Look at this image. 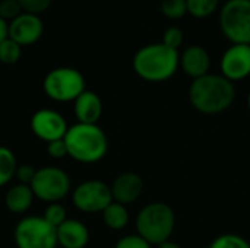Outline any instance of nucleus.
<instances>
[{
	"instance_id": "obj_1",
	"label": "nucleus",
	"mask_w": 250,
	"mask_h": 248,
	"mask_svg": "<svg viewBox=\"0 0 250 248\" xmlns=\"http://www.w3.org/2000/svg\"><path fill=\"white\" fill-rule=\"evenodd\" d=\"M236 98L234 83L223 75H205L193 79L189 88V101L192 107L207 115L224 113L231 107Z\"/></svg>"
},
{
	"instance_id": "obj_2",
	"label": "nucleus",
	"mask_w": 250,
	"mask_h": 248,
	"mask_svg": "<svg viewBox=\"0 0 250 248\" xmlns=\"http://www.w3.org/2000/svg\"><path fill=\"white\" fill-rule=\"evenodd\" d=\"M132 64L141 79L146 82H164L176 75L180 66V54L163 42L148 44L136 51Z\"/></svg>"
},
{
	"instance_id": "obj_3",
	"label": "nucleus",
	"mask_w": 250,
	"mask_h": 248,
	"mask_svg": "<svg viewBox=\"0 0 250 248\" xmlns=\"http://www.w3.org/2000/svg\"><path fill=\"white\" fill-rule=\"evenodd\" d=\"M67 155L82 164L101 161L108 151L107 134L98 124L76 123L67 129L64 136Z\"/></svg>"
},
{
	"instance_id": "obj_4",
	"label": "nucleus",
	"mask_w": 250,
	"mask_h": 248,
	"mask_svg": "<svg viewBox=\"0 0 250 248\" xmlns=\"http://www.w3.org/2000/svg\"><path fill=\"white\" fill-rule=\"evenodd\" d=\"M176 227V213L164 202L144 206L136 216V232L151 246H160L170 240Z\"/></svg>"
},
{
	"instance_id": "obj_5",
	"label": "nucleus",
	"mask_w": 250,
	"mask_h": 248,
	"mask_svg": "<svg viewBox=\"0 0 250 248\" xmlns=\"http://www.w3.org/2000/svg\"><path fill=\"white\" fill-rule=\"evenodd\" d=\"M42 88L50 99L69 102L85 91V77L73 67H57L45 75Z\"/></svg>"
},
{
	"instance_id": "obj_6",
	"label": "nucleus",
	"mask_w": 250,
	"mask_h": 248,
	"mask_svg": "<svg viewBox=\"0 0 250 248\" xmlns=\"http://www.w3.org/2000/svg\"><path fill=\"white\" fill-rule=\"evenodd\" d=\"M220 28L233 44H250V0H227L220 12Z\"/></svg>"
},
{
	"instance_id": "obj_7",
	"label": "nucleus",
	"mask_w": 250,
	"mask_h": 248,
	"mask_svg": "<svg viewBox=\"0 0 250 248\" xmlns=\"http://www.w3.org/2000/svg\"><path fill=\"white\" fill-rule=\"evenodd\" d=\"M18 248H56L57 229L42 216H26L15 228Z\"/></svg>"
},
{
	"instance_id": "obj_8",
	"label": "nucleus",
	"mask_w": 250,
	"mask_h": 248,
	"mask_svg": "<svg viewBox=\"0 0 250 248\" xmlns=\"http://www.w3.org/2000/svg\"><path fill=\"white\" fill-rule=\"evenodd\" d=\"M31 189L37 199L45 203H60L70 191V178L60 168H40L35 172Z\"/></svg>"
},
{
	"instance_id": "obj_9",
	"label": "nucleus",
	"mask_w": 250,
	"mask_h": 248,
	"mask_svg": "<svg viewBox=\"0 0 250 248\" xmlns=\"http://www.w3.org/2000/svg\"><path fill=\"white\" fill-rule=\"evenodd\" d=\"M72 202L83 213H103L113 202L110 186L100 180H88L81 183L72 193Z\"/></svg>"
},
{
	"instance_id": "obj_10",
	"label": "nucleus",
	"mask_w": 250,
	"mask_h": 248,
	"mask_svg": "<svg viewBox=\"0 0 250 248\" xmlns=\"http://www.w3.org/2000/svg\"><path fill=\"white\" fill-rule=\"evenodd\" d=\"M67 129L69 127H67L64 117L54 110H47V108L38 110L31 117L32 133L38 139H41L47 143L64 139Z\"/></svg>"
},
{
	"instance_id": "obj_11",
	"label": "nucleus",
	"mask_w": 250,
	"mask_h": 248,
	"mask_svg": "<svg viewBox=\"0 0 250 248\" xmlns=\"http://www.w3.org/2000/svg\"><path fill=\"white\" fill-rule=\"evenodd\" d=\"M221 75L230 82L243 80L250 76V44H231L220 61Z\"/></svg>"
},
{
	"instance_id": "obj_12",
	"label": "nucleus",
	"mask_w": 250,
	"mask_h": 248,
	"mask_svg": "<svg viewBox=\"0 0 250 248\" xmlns=\"http://www.w3.org/2000/svg\"><path fill=\"white\" fill-rule=\"evenodd\" d=\"M44 31V23L38 15L22 12L18 18L9 22V38L21 47L35 44Z\"/></svg>"
},
{
	"instance_id": "obj_13",
	"label": "nucleus",
	"mask_w": 250,
	"mask_h": 248,
	"mask_svg": "<svg viewBox=\"0 0 250 248\" xmlns=\"http://www.w3.org/2000/svg\"><path fill=\"white\" fill-rule=\"evenodd\" d=\"M113 202L120 205H132L135 203L144 191V180L136 172H123L120 174L111 184Z\"/></svg>"
},
{
	"instance_id": "obj_14",
	"label": "nucleus",
	"mask_w": 250,
	"mask_h": 248,
	"mask_svg": "<svg viewBox=\"0 0 250 248\" xmlns=\"http://www.w3.org/2000/svg\"><path fill=\"white\" fill-rule=\"evenodd\" d=\"M180 67L192 79L202 77L211 67L209 53L201 45H190L180 54Z\"/></svg>"
},
{
	"instance_id": "obj_15",
	"label": "nucleus",
	"mask_w": 250,
	"mask_h": 248,
	"mask_svg": "<svg viewBox=\"0 0 250 248\" xmlns=\"http://www.w3.org/2000/svg\"><path fill=\"white\" fill-rule=\"evenodd\" d=\"M89 243V231L78 219H66L57 228V244L63 248H85Z\"/></svg>"
},
{
	"instance_id": "obj_16",
	"label": "nucleus",
	"mask_w": 250,
	"mask_h": 248,
	"mask_svg": "<svg viewBox=\"0 0 250 248\" xmlns=\"http://www.w3.org/2000/svg\"><path fill=\"white\" fill-rule=\"evenodd\" d=\"M75 117L78 123L83 124H97L103 114V101L92 91H83L75 99Z\"/></svg>"
},
{
	"instance_id": "obj_17",
	"label": "nucleus",
	"mask_w": 250,
	"mask_h": 248,
	"mask_svg": "<svg viewBox=\"0 0 250 248\" xmlns=\"http://www.w3.org/2000/svg\"><path fill=\"white\" fill-rule=\"evenodd\" d=\"M34 197L35 196L32 193L31 186L19 183V184L10 187L6 191L4 205H6L7 210H10L12 213L21 215V213H25L31 208V205L34 202Z\"/></svg>"
},
{
	"instance_id": "obj_18",
	"label": "nucleus",
	"mask_w": 250,
	"mask_h": 248,
	"mask_svg": "<svg viewBox=\"0 0 250 248\" xmlns=\"http://www.w3.org/2000/svg\"><path fill=\"white\" fill-rule=\"evenodd\" d=\"M103 221L107 228L113 231L125 229L129 224V212L125 205H120L117 202H111L104 210H103Z\"/></svg>"
},
{
	"instance_id": "obj_19",
	"label": "nucleus",
	"mask_w": 250,
	"mask_h": 248,
	"mask_svg": "<svg viewBox=\"0 0 250 248\" xmlns=\"http://www.w3.org/2000/svg\"><path fill=\"white\" fill-rule=\"evenodd\" d=\"M18 162L15 153L6 148L0 146V187L6 186L16 174Z\"/></svg>"
},
{
	"instance_id": "obj_20",
	"label": "nucleus",
	"mask_w": 250,
	"mask_h": 248,
	"mask_svg": "<svg viewBox=\"0 0 250 248\" xmlns=\"http://www.w3.org/2000/svg\"><path fill=\"white\" fill-rule=\"evenodd\" d=\"M22 56V47L15 42L12 38H6L0 42V63L3 64H15L19 61Z\"/></svg>"
},
{
	"instance_id": "obj_21",
	"label": "nucleus",
	"mask_w": 250,
	"mask_h": 248,
	"mask_svg": "<svg viewBox=\"0 0 250 248\" xmlns=\"http://www.w3.org/2000/svg\"><path fill=\"white\" fill-rule=\"evenodd\" d=\"M218 3L220 0H186L188 13L195 18H207L217 10Z\"/></svg>"
},
{
	"instance_id": "obj_22",
	"label": "nucleus",
	"mask_w": 250,
	"mask_h": 248,
	"mask_svg": "<svg viewBox=\"0 0 250 248\" xmlns=\"http://www.w3.org/2000/svg\"><path fill=\"white\" fill-rule=\"evenodd\" d=\"M209 248H250V244L242 235L221 234L211 243Z\"/></svg>"
},
{
	"instance_id": "obj_23",
	"label": "nucleus",
	"mask_w": 250,
	"mask_h": 248,
	"mask_svg": "<svg viewBox=\"0 0 250 248\" xmlns=\"http://www.w3.org/2000/svg\"><path fill=\"white\" fill-rule=\"evenodd\" d=\"M42 218L51 227H54L57 229L67 219V215H66V209H64L63 205H60V203H48V206L45 208V210L42 213Z\"/></svg>"
},
{
	"instance_id": "obj_24",
	"label": "nucleus",
	"mask_w": 250,
	"mask_h": 248,
	"mask_svg": "<svg viewBox=\"0 0 250 248\" xmlns=\"http://www.w3.org/2000/svg\"><path fill=\"white\" fill-rule=\"evenodd\" d=\"M161 12L170 19H180L188 13L186 0H163Z\"/></svg>"
},
{
	"instance_id": "obj_25",
	"label": "nucleus",
	"mask_w": 250,
	"mask_h": 248,
	"mask_svg": "<svg viewBox=\"0 0 250 248\" xmlns=\"http://www.w3.org/2000/svg\"><path fill=\"white\" fill-rule=\"evenodd\" d=\"M22 6L19 0H0V18L7 23L22 13Z\"/></svg>"
},
{
	"instance_id": "obj_26",
	"label": "nucleus",
	"mask_w": 250,
	"mask_h": 248,
	"mask_svg": "<svg viewBox=\"0 0 250 248\" xmlns=\"http://www.w3.org/2000/svg\"><path fill=\"white\" fill-rule=\"evenodd\" d=\"M163 44H166L167 47L179 51L180 45L183 44V32H182V29L177 28V26L167 28L164 31V35H163Z\"/></svg>"
},
{
	"instance_id": "obj_27",
	"label": "nucleus",
	"mask_w": 250,
	"mask_h": 248,
	"mask_svg": "<svg viewBox=\"0 0 250 248\" xmlns=\"http://www.w3.org/2000/svg\"><path fill=\"white\" fill-rule=\"evenodd\" d=\"M19 3H21L23 12L40 15L51 6L53 0H19Z\"/></svg>"
},
{
	"instance_id": "obj_28",
	"label": "nucleus",
	"mask_w": 250,
	"mask_h": 248,
	"mask_svg": "<svg viewBox=\"0 0 250 248\" xmlns=\"http://www.w3.org/2000/svg\"><path fill=\"white\" fill-rule=\"evenodd\" d=\"M114 248H152V246L144 240L141 235L135 234V235H126L123 238H120Z\"/></svg>"
},
{
	"instance_id": "obj_29",
	"label": "nucleus",
	"mask_w": 250,
	"mask_h": 248,
	"mask_svg": "<svg viewBox=\"0 0 250 248\" xmlns=\"http://www.w3.org/2000/svg\"><path fill=\"white\" fill-rule=\"evenodd\" d=\"M35 172H37L35 168H32V167L28 165V164H23V165H18L16 174H15V175L18 177V180H19L21 184L31 186V183H32V180H34V177H35Z\"/></svg>"
},
{
	"instance_id": "obj_30",
	"label": "nucleus",
	"mask_w": 250,
	"mask_h": 248,
	"mask_svg": "<svg viewBox=\"0 0 250 248\" xmlns=\"http://www.w3.org/2000/svg\"><path fill=\"white\" fill-rule=\"evenodd\" d=\"M47 151H48V155L54 159H62V158L67 156V146L64 143V139L50 142L47 145Z\"/></svg>"
},
{
	"instance_id": "obj_31",
	"label": "nucleus",
	"mask_w": 250,
	"mask_h": 248,
	"mask_svg": "<svg viewBox=\"0 0 250 248\" xmlns=\"http://www.w3.org/2000/svg\"><path fill=\"white\" fill-rule=\"evenodd\" d=\"M9 37V23L0 18V42Z\"/></svg>"
},
{
	"instance_id": "obj_32",
	"label": "nucleus",
	"mask_w": 250,
	"mask_h": 248,
	"mask_svg": "<svg viewBox=\"0 0 250 248\" xmlns=\"http://www.w3.org/2000/svg\"><path fill=\"white\" fill-rule=\"evenodd\" d=\"M158 248H183V247H182L180 244H177V243H174V241L168 240V241H166V243L160 244Z\"/></svg>"
},
{
	"instance_id": "obj_33",
	"label": "nucleus",
	"mask_w": 250,
	"mask_h": 248,
	"mask_svg": "<svg viewBox=\"0 0 250 248\" xmlns=\"http://www.w3.org/2000/svg\"><path fill=\"white\" fill-rule=\"evenodd\" d=\"M248 107H249V111H250V92H249V95H248Z\"/></svg>"
}]
</instances>
